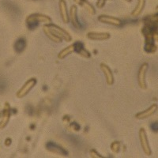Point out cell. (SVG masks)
Segmentation results:
<instances>
[{
    "label": "cell",
    "instance_id": "1",
    "mask_svg": "<svg viewBox=\"0 0 158 158\" xmlns=\"http://www.w3.org/2000/svg\"><path fill=\"white\" fill-rule=\"evenodd\" d=\"M138 135H139V141H140L141 146H142V149L144 153H145V154L147 155V156L152 155V149H151L147 134H146L145 128H140L139 132H138Z\"/></svg>",
    "mask_w": 158,
    "mask_h": 158
},
{
    "label": "cell",
    "instance_id": "2",
    "mask_svg": "<svg viewBox=\"0 0 158 158\" xmlns=\"http://www.w3.org/2000/svg\"><path fill=\"white\" fill-rule=\"evenodd\" d=\"M46 26L50 29L51 32H53L54 34H56L59 37L62 38L63 40H65L67 42H70L72 40V37L70 35V33L66 30H64L63 29H62V28L59 27V26H58V25L49 23L46 25Z\"/></svg>",
    "mask_w": 158,
    "mask_h": 158
},
{
    "label": "cell",
    "instance_id": "3",
    "mask_svg": "<svg viewBox=\"0 0 158 158\" xmlns=\"http://www.w3.org/2000/svg\"><path fill=\"white\" fill-rule=\"evenodd\" d=\"M149 64L147 63H143L138 69V85L142 89H146V73H147Z\"/></svg>",
    "mask_w": 158,
    "mask_h": 158
},
{
    "label": "cell",
    "instance_id": "4",
    "mask_svg": "<svg viewBox=\"0 0 158 158\" xmlns=\"http://www.w3.org/2000/svg\"><path fill=\"white\" fill-rule=\"evenodd\" d=\"M36 78H31L28 80L24 84L23 86L20 89L18 92H17L16 96L18 98H22V97H25L29 93L31 89L36 85Z\"/></svg>",
    "mask_w": 158,
    "mask_h": 158
},
{
    "label": "cell",
    "instance_id": "5",
    "mask_svg": "<svg viewBox=\"0 0 158 158\" xmlns=\"http://www.w3.org/2000/svg\"><path fill=\"white\" fill-rule=\"evenodd\" d=\"M158 110V105L156 104H153L152 105L149 107L147 109L144 110V111H140L135 115V118L138 119H145L149 117L152 116L156 113V111Z\"/></svg>",
    "mask_w": 158,
    "mask_h": 158
},
{
    "label": "cell",
    "instance_id": "6",
    "mask_svg": "<svg viewBox=\"0 0 158 158\" xmlns=\"http://www.w3.org/2000/svg\"><path fill=\"white\" fill-rule=\"evenodd\" d=\"M10 106L9 103L6 102L4 105L3 110H2V119L0 121V130H2L6 127L10 118Z\"/></svg>",
    "mask_w": 158,
    "mask_h": 158
},
{
    "label": "cell",
    "instance_id": "7",
    "mask_svg": "<svg viewBox=\"0 0 158 158\" xmlns=\"http://www.w3.org/2000/svg\"><path fill=\"white\" fill-rule=\"evenodd\" d=\"M25 22H45V23H51L52 22V19L50 17L47 16L45 15H42V14H32V15H29L25 19Z\"/></svg>",
    "mask_w": 158,
    "mask_h": 158
},
{
    "label": "cell",
    "instance_id": "8",
    "mask_svg": "<svg viewBox=\"0 0 158 158\" xmlns=\"http://www.w3.org/2000/svg\"><path fill=\"white\" fill-rule=\"evenodd\" d=\"M59 14L61 19L64 23H68L70 22V18H69L68 9H67V4L65 0H59Z\"/></svg>",
    "mask_w": 158,
    "mask_h": 158
},
{
    "label": "cell",
    "instance_id": "9",
    "mask_svg": "<svg viewBox=\"0 0 158 158\" xmlns=\"http://www.w3.org/2000/svg\"><path fill=\"white\" fill-rule=\"evenodd\" d=\"M98 21L102 22V23L115 25V26H120L123 24V22L120 19H118L117 18H114V17L108 16V15H101V16H99Z\"/></svg>",
    "mask_w": 158,
    "mask_h": 158
},
{
    "label": "cell",
    "instance_id": "10",
    "mask_svg": "<svg viewBox=\"0 0 158 158\" xmlns=\"http://www.w3.org/2000/svg\"><path fill=\"white\" fill-rule=\"evenodd\" d=\"M46 148L48 151L56 153V154L62 155V156H67L68 155V152L66 149L52 142H48L47 145H46Z\"/></svg>",
    "mask_w": 158,
    "mask_h": 158
},
{
    "label": "cell",
    "instance_id": "11",
    "mask_svg": "<svg viewBox=\"0 0 158 158\" xmlns=\"http://www.w3.org/2000/svg\"><path fill=\"white\" fill-rule=\"evenodd\" d=\"M101 69L104 73L107 84L108 85H111L114 83V76L110 67L107 64L102 63H101Z\"/></svg>",
    "mask_w": 158,
    "mask_h": 158
},
{
    "label": "cell",
    "instance_id": "12",
    "mask_svg": "<svg viewBox=\"0 0 158 158\" xmlns=\"http://www.w3.org/2000/svg\"><path fill=\"white\" fill-rule=\"evenodd\" d=\"M77 8L76 6V5L71 6L70 10V15H69V18H70V22H71L72 25L75 27L76 29H81V24L78 21V18H77Z\"/></svg>",
    "mask_w": 158,
    "mask_h": 158
},
{
    "label": "cell",
    "instance_id": "13",
    "mask_svg": "<svg viewBox=\"0 0 158 158\" xmlns=\"http://www.w3.org/2000/svg\"><path fill=\"white\" fill-rule=\"evenodd\" d=\"M87 37L92 40H105L111 37L108 32H90L87 34Z\"/></svg>",
    "mask_w": 158,
    "mask_h": 158
},
{
    "label": "cell",
    "instance_id": "14",
    "mask_svg": "<svg viewBox=\"0 0 158 158\" xmlns=\"http://www.w3.org/2000/svg\"><path fill=\"white\" fill-rule=\"evenodd\" d=\"M74 2L84 8L89 15H94L96 14V10L94 6L87 0H74Z\"/></svg>",
    "mask_w": 158,
    "mask_h": 158
},
{
    "label": "cell",
    "instance_id": "15",
    "mask_svg": "<svg viewBox=\"0 0 158 158\" xmlns=\"http://www.w3.org/2000/svg\"><path fill=\"white\" fill-rule=\"evenodd\" d=\"M73 44L74 46V52H77V54L80 55V56L84 58H90L91 54H90L86 49L85 48L84 45H83V44L81 42L77 41Z\"/></svg>",
    "mask_w": 158,
    "mask_h": 158
},
{
    "label": "cell",
    "instance_id": "16",
    "mask_svg": "<svg viewBox=\"0 0 158 158\" xmlns=\"http://www.w3.org/2000/svg\"><path fill=\"white\" fill-rule=\"evenodd\" d=\"M146 0H138L136 6H135L134 10L131 12V16L138 17L141 15L143 11L144 8L146 6Z\"/></svg>",
    "mask_w": 158,
    "mask_h": 158
},
{
    "label": "cell",
    "instance_id": "17",
    "mask_svg": "<svg viewBox=\"0 0 158 158\" xmlns=\"http://www.w3.org/2000/svg\"><path fill=\"white\" fill-rule=\"evenodd\" d=\"M43 29H44V32L45 35H46V36H47L51 40H52L53 42H56V43H59V42H62L63 39L56 36V35L54 34V33H53L52 32H51L50 29H49L46 26V25H43Z\"/></svg>",
    "mask_w": 158,
    "mask_h": 158
},
{
    "label": "cell",
    "instance_id": "18",
    "mask_svg": "<svg viewBox=\"0 0 158 158\" xmlns=\"http://www.w3.org/2000/svg\"><path fill=\"white\" fill-rule=\"evenodd\" d=\"M26 47V41L24 38H19L15 43V50L17 53H22Z\"/></svg>",
    "mask_w": 158,
    "mask_h": 158
},
{
    "label": "cell",
    "instance_id": "19",
    "mask_svg": "<svg viewBox=\"0 0 158 158\" xmlns=\"http://www.w3.org/2000/svg\"><path fill=\"white\" fill-rule=\"evenodd\" d=\"M144 50L149 54H153L157 51V45L155 42H145Z\"/></svg>",
    "mask_w": 158,
    "mask_h": 158
},
{
    "label": "cell",
    "instance_id": "20",
    "mask_svg": "<svg viewBox=\"0 0 158 158\" xmlns=\"http://www.w3.org/2000/svg\"><path fill=\"white\" fill-rule=\"evenodd\" d=\"M74 52V44H71L70 45V46H68V47L65 48L63 50H62L61 52H59V55H58V58H59V59H64L65 57H67L68 55L71 54L72 52Z\"/></svg>",
    "mask_w": 158,
    "mask_h": 158
},
{
    "label": "cell",
    "instance_id": "21",
    "mask_svg": "<svg viewBox=\"0 0 158 158\" xmlns=\"http://www.w3.org/2000/svg\"><path fill=\"white\" fill-rule=\"evenodd\" d=\"M119 148H120V143L118 142H114L111 145V149L114 153H118Z\"/></svg>",
    "mask_w": 158,
    "mask_h": 158
},
{
    "label": "cell",
    "instance_id": "22",
    "mask_svg": "<svg viewBox=\"0 0 158 158\" xmlns=\"http://www.w3.org/2000/svg\"><path fill=\"white\" fill-rule=\"evenodd\" d=\"M150 129L151 131L155 132V133H157L158 132V122H153L150 124Z\"/></svg>",
    "mask_w": 158,
    "mask_h": 158
},
{
    "label": "cell",
    "instance_id": "23",
    "mask_svg": "<svg viewBox=\"0 0 158 158\" xmlns=\"http://www.w3.org/2000/svg\"><path fill=\"white\" fill-rule=\"evenodd\" d=\"M90 156H91V157H94V158H95V157H97V158L103 157V156H101L100 153H97L95 149H92V150H90Z\"/></svg>",
    "mask_w": 158,
    "mask_h": 158
},
{
    "label": "cell",
    "instance_id": "24",
    "mask_svg": "<svg viewBox=\"0 0 158 158\" xmlns=\"http://www.w3.org/2000/svg\"><path fill=\"white\" fill-rule=\"evenodd\" d=\"M107 0H98L97 2V6L98 8H103L105 5Z\"/></svg>",
    "mask_w": 158,
    "mask_h": 158
},
{
    "label": "cell",
    "instance_id": "25",
    "mask_svg": "<svg viewBox=\"0 0 158 158\" xmlns=\"http://www.w3.org/2000/svg\"><path fill=\"white\" fill-rule=\"evenodd\" d=\"M10 143H11V139L10 138H7V139H6L5 142V145L6 146H10Z\"/></svg>",
    "mask_w": 158,
    "mask_h": 158
},
{
    "label": "cell",
    "instance_id": "26",
    "mask_svg": "<svg viewBox=\"0 0 158 158\" xmlns=\"http://www.w3.org/2000/svg\"><path fill=\"white\" fill-rule=\"evenodd\" d=\"M124 1H125V2H132V0H124Z\"/></svg>",
    "mask_w": 158,
    "mask_h": 158
},
{
    "label": "cell",
    "instance_id": "27",
    "mask_svg": "<svg viewBox=\"0 0 158 158\" xmlns=\"http://www.w3.org/2000/svg\"><path fill=\"white\" fill-rule=\"evenodd\" d=\"M2 111H0V118H2Z\"/></svg>",
    "mask_w": 158,
    "mask_h": 158
},
{
    "label": "cell",
    "instance_id": "28",
    "mask_svg": "<svg viewBox=\"0 0 158 158\" xmlns=\"http://www.w3.org/2000/svg\"><path fill=\"white\" fill-rule=\"evenodd\" d=\"M156 10H157V11H158V5H157V6H156Z\"/></svg>",
    "mask_w": 158,
    "mask_h": 158
},
{
    "label": "cell",
    "instance_id": "29",
    "mask_svg": "<svg viewBox=\"0 0 158 158\" xmlns=\"http://www.w3.org/2000/svg\"><path fill=\"white\" fill-rule=\"evenodd\" d=\"M109 1H112V0H109Z\"/></svg>",
    "mask_w": 158,
    "mask_h": 158
}]
</instances>
